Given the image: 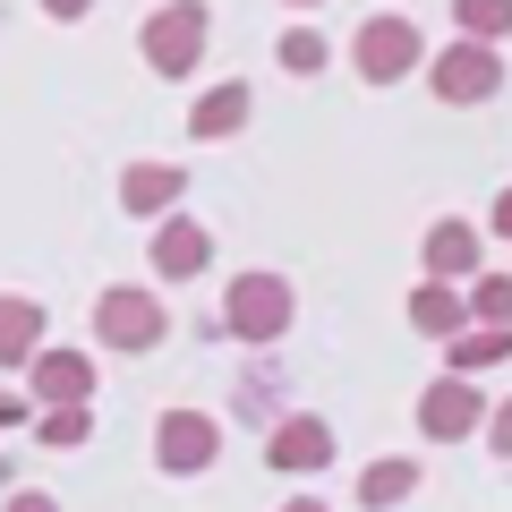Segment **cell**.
<instances>
[{"mask_svg": "<svg viewBox=\"0 0 512 512\" xmlns=\"http://www.w3.org/2000/svg\"><path fill=\"white\" fill-rule=\"evenodd\" d=\"M427 94L436 103H453V111H478V103H495L504 94V52L495 43H444V52H427Z\"/></svg>", "mask_w": 512, "mask_h": 512, "instance_id": "obj_1", "label": "cell"}, {"mask_svg": "<svg viewBox=\"0 0 512 512\" xmlns=\"http://www.w3.org/2000/svg\"><path fill=\"white\" fill-rule=\"evenodd\" d=\"M94 342L103 350H163L171 342V316H163V299L146 291V282H111L103 299H94Z\"/></svg>", "mask_w": 512, "mask_h": 512, "instance_id": "obj_2", "label": "cell"}, {"mask_svg": "<svg viewBox=\"0 0 512 512\" xmlns=\"http://www.w3.org/2000/svg\"><path fill=\"white\" fill-rule=\"evenodd\" d=\"M137 43H146V69L154 77H188L205 60V43H214V9H205V0H163Z\"/></svg>", "mask_w": 512, "mask_h": 512, "instance_id": "obj_3", "label": "cell"}, {"mask_svg": "<svg viewBox=\"0 0 512 512\" xmlns=\"http://www.w3.org/2000/svg\"><path fill=\"white\" fill-rule=\"evenodd\" d=\"M350 69H359L367 86H402V77H419V69H427V43H419V26H410L402 9L367 18L359 35H350Z\"/></svg>", "mask_w": 512, "mask_h": 512, "instance_id": "obj_4", "label": "cell"}, {"mask_svg": "<svg viewBox=\"0 0 512 512\" xmlns=\"http://www.w3.org/2000/svg\"><path fill=\"white\" fill-rule=\"evenodd\" d=\"M291 316H299V299H291V282L282 274H239L231 282V299H222V325H231V342H282V333H291Z\"/></svg>", "mask_w": 512, "mask_h": 512, "instance_id": "obj_5", "label": "cell"}, {"mask_svg": "<svg viewBox=\"0 0 512 512\" xmlns=\"http://www.w3.org/2000/svg\"><path fill=\"white\" fill-rule=\"evenodd\" d=\"M214 453H222L214 410H163V419H154V470L163 478H205Z\"/></svg>", "mask_w": 512, "mask_h": 512, "instance_id": "obj_6", "label": "cell"}, {"mask_svg": "<svg viewBox=\"0 0 512 512\" xmlns=\"http://www.w3.org/2000/svg\"><path fill=\"white\" fill-rule=\"evenodd\" d=\"M487 410H495V402L478 393L470 376H436V384L419 393V436H427V444H461V436L487 427Z\"/></svg>", "mask_w": 512, "mask_h": 512, "instance_id": "obj_7", "label": "cell"}, {"mask_svg": "<svg viewBox=\"0 0 512 512\" xmlns=\"http://www.w3.org/2000/svg\"><path fill=\"white\" fill-rule=\"evenodd\" d=\"M26 393H35L43 410H86L94 402V359L86 350H35V359H26Z\"/></svg>", "mask_w": 512, "mask_h": 512, "instance_id": "obj_8", "label": "cell"}, {"mask_svg": "<svg viewBox=\"0 0 512 512\" xmlns=\"http://www.w3.org/2000/svg\"><path fill=\"white\" fill-rule=\"evenodd\" d=\"M333 427L316 419V410H291V419H274V436H265V461H274L282 478H308V470H333Z\"/></svg>", "mask_w": 512, "mask_h": 512, "instance_id": "obj_9", "label": "cell"}, {"mask_svg": "<svg viewBox=\"0 0 512 512\" xmlns=\"http://www.w3.org/2000/svg\"><path fill=\"white\" fill-rule=\"evenodd\" d=\"M154 274L163 282H197L205 265H214V231H205L197 214H171V222H154Z\"/></svg>", "mask_w": 512, "mask_h": 512, "instance_id": "obj_10", "label": "cell"}, {"mask_svg": "<svg viewBox=\"0 0 512 512\" xmlns=\"http://www.w3.org/2000/svg\"><path fill=\"white\" fill-rule=\"evenodd\" d=\"M419 256H427V282H453V291H470L478 282V231L470 222H427V239H419Z\"/></svg>", "mask_w": 512, "mask_h": 512, "instance_id": "obj_11", "label": "cell"}, {"mask_svg": "<svg viewBox=\"0 0 512 512\" xmlns=\"http://www.w3.org/2000/svg\"><path fill=\"white\" fill-rule=\"evenodd\" d=\"M256 111V86L248 77H222L214 94H197V111H188V137H205V146H222V137H239Z\"/></svg>", "mask_w": 512, "mask_h": 512, "instance_id": "obj_12", "label": "cell"}, {"mask_svg": "<svg viewBox=\"0 0 512 512\" xmlns=\"http://www.w3.org/2000/svg\"><path fill=\"white\" fill-rule=\"evenodd\" d=\"M188 197V171L180 163H128L120 171V214H171V205H180Z\"/></svg>", "mask_w": 512, "mask_h": 512, "instance_id": "obj_13", "label": "cell"}, {"mask_svg": "<svg viewBox=\"0 0 512 512\" xmlns=\"http://www.w3.org/2000/svg\"><path fill=\"white\" fill-rule=\"evenodd\" d=\"M410 495H419V461L410 453H376L359 470V504L367 512H393V504H410Z\"/></svg>", "mask_w": 512, "mask_h": 512, "instance_id": "obj_14", "label": "cell"}, {"mask_svg": "<svg viewBox=\"0 0 512 512\" xmlns=\"http://www.w3.org/2000/svg\"><path fill=\"white\" fill-rule=\"evenodd\" d=\"M43 350V308L26 291H0V367H26Z\"/></svg>", "mask_w": 512, "mask_h": 512, "instance_id": "obj_15", "label": "cell"}, {"mask_svg": "<svg viewBox=\"0 0 512 512\" xmlns=\"http://www.w3.org/2000/svg\"><path fill=\"white\" fill-rule=\"evenodd\" d=\"M512 359V333L504 325H461L444 342V376H478V367H504Z\"/></svg>", "mask_w": 512, "mask_h": 512, "instance_id": "obj_16", "label": "cell"}, {"mask_svg": "<svg viewBox=\"0 0 512 512\" xmlns=\"http://www.w3.org/2000/svg\"><path fill=\"white\" fill-rule=\"evenodd\" d=\"M461 316H470V299H461L453 282H419V291H410V325L419 333H444V342H453Z\"/></svg>", "mask_w": 512, "mask_h": 512, "instance_id": "obj_17", "label": "cell"}, {"mask_svg": "<svg viewBox=\"0 0 512 512\" xmlns=\"http://www.w3.org/2000/svg\"><path fill=\"white\" fill-rule=\"evenodd\" d=\"M274 60H282L291 77H325V69H333V35H325V26H291V35L274 43Z\"/></svg>", "mask_w": 512, "mask_h": 512, "instance_id": "obj_18", "label": "cell"}, {"mask_svg": "<svg viewBox=\"0 0 512 512\" xmlns=\"http://www.w3.org/2000/svg\"><path fill=\"white\" fill-rule=\"evenodd\" d=\"M453 35L461 43H504L512 35V0H453Z\"/></svg>", "mask_w": 512, "mask_h": 512, "instance_id": "obj_19", "label": "cell"}, {"mask_svg": "<svg viewBox=\"0 0 512 512\" xmlns=\"http://www.w3.org/2000/svg\"><path fill=\"white\" fill-rule=\"evenodd\" d=\"M461 299H470V316H478V325H504V333H512V274H478Z\"/></svg>", "mask_w": 512, "mask_h": 512, "instance_id": "obj_20", "label": "cell"}, {"mask_svg": "<svg viewBox=\"0 0 512 512\" xmlns=\"http://www.w3.org/2000/svg\"><path fill=\"white\" fill-rule=\"evenodd\" d=\"M35 436L52 444V453H77V444L94 436V410H43V419H35Z\"/></svg>", "mask_w": 512, "mask_h": 512, "instance_id": "obj_21", "label": "cell"}, {"mask_svg": "<svg viewBox=\"0 0 512 512\" xmlns=\"http://www.w3.org/2000/svg\"><path fill=\"white\" fill-rule=\"evenodd\" d=\"M478 436H487V453H495V461H512V402H495Z\"/></svg>", "mask_w": 512, "mask_h": 512, "instance_id": "obj_22", "label": "cell"}, {"mask_svg": "<svg viewBox=\"0 0 512 512\" xmlns=\"http://www.w3.org/2000/svg\"><path fill=\"white\" fill-rule=\"evenodd\" d=\"M86 9H94V0H43V18H60V26H77Z\"/></svg>", "mask_w": 512, "mask_h": 512, "instance_id": "obj_23", "label": "cell"}, {"mask_svg": "<svg viewBox=\"0 0 512 512\" xmlns=\"http://www.w3.org/2000/svg\"><path fill=\"white\" fill-rule=\"evenodd\" d=\"M26 410H35L26 393H0V427H26Z\"/></svg>", "mask_w": 512, "mask_h": 512, "instance_id": "obj_24", "label": "cell"}, {"mask_svg": "<svg viewBox=\"0 0 512 512\" xmlns=\"http://www.w3.org/2000/svg\"><path fill=\"white\" fill-rule=\"evenodd\" d=\"M0 512H60V504H52V495H9Z\"/></svg>", "mask_w": 512, "mask_h": 512, "instance_id": "obj_25", "label": "cell"}, {"mask_svg": "<svg viewBox=\"0 0 512 512\" xmlns=\"http://www.w3.org/2000/svg\"><path fill=\"white\" fill-rule=\"evenodd\" d=\"M487 231H504V239H512V188H504V197H495V214H487Z\"/></svg>", "mask_w": 512, "mask_h": 512, "instance_id": "obj_26", "label": "cell"}, {"mask_svg": "<svg viewBox=\"0 0 512 512\" xmlns=\"http://www.w3.org/2000/svg\"><path fill=\"white\" fill-rule=\"evenodd\" d=\"M282 512H333V504H325V495H291V504H282Z\"/></svg>", "mask_w": 512, "mask_h": 512, "instance_id": "obj_27", "label": "cell"}, {"mask_svg": "<svg viewBox=\"0 0 512 512\" xmlns=\"http://www.w3.org/2000/svg\"><path fill=\"white\" fill-rule=\"evenodd\" d=\"M282 9H325V0H282Z\"/></svg>", "mask_w": 512, "mask_h": 512, "instance_id": "obj_28", "label": "cell"}]
</instances>
